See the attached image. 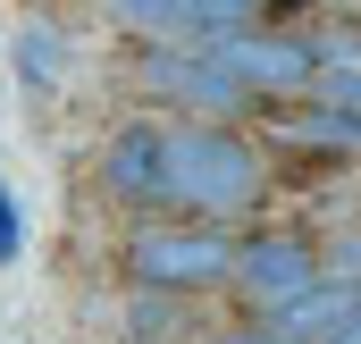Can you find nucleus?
I'll return each instance as SVG.
<instances>
[{
	"label": "nucleus",
	"instance_id": "f257e3e1",
	"mask_svg": "<svg viewBox=\"0 0 361 344\" xmlns=\"http://www.w3.org/2000/svg\"><path fill=\"white\" fill-rule=\"evenodd\" d=\"M269 202V152L244 126H169V185H160V219H202V227H235Z\"/></svg>",
	"mask_w": 361,
	"mask_h": 344
},
{
	"label": "nucleus",
	"instance_id": "f03ea898",
	"mask_svg": "<svg viewBox=\"0 0 361 344\" xmlns=\"http://www.w3.org/2000/svg\"><path fill=\"white\" fill-rule=\"evenodd\" d=\"M235 227H202V219H135L126 244H118V269L135 294L152 302H177V294H210L235 277Z\"/></svg>",
	"mask_w": 361,
	"mask_h": 344
},
{
	"label": "nucleus",
	"instance_id": "7ed1b4c3",
	"mask_svg": "<svg viewBox=\"0 0 361 344\" xmlns=\"http://www.w3.org/2000/svg\"><path fill=\"white\" fill-rule=\"evenodd\" d=\"M135 85L152 92L160 109H185V126H244V109H261L210 42H160V51H135Z\"/></svg>",
	"mask_w": 361,
	"mask_h": 344
},
{
	"label": "nucleus",
	"instance_id": "20e7f679",
	"mask_svg": "<svg viewBox=\"0 0 361 344\" xmlns=\"http://www.w3.org/2000/svg\"><path fill=\"white\" fill-rule=\"evenodd\" d=\"M227 68H235V85L252 92V101H319L328 85V51H319V34L311 25H252V34H235V42H210Z\"/></svg>",
	"mask_w": 361,
	"mask_h": 344
},
{
	"label": "nucleus",
	"instance_id": "39448f33",
	"mask_svg": "<svg viewBox=\"0 0 361 344\" xmlns=\"http://www.w3.org/2000/svg\"><path fill=\"white\" fill-rule=\"evenodd\" d=\"M319 235L311 227H252L244 244H235V302L252 311V319H269V311H286L294 294H311L319 285Z\"/></svg>",
	"mask_w": 361,
	"mask_h": 344
},
{
	"label": "nucleus",
	"instance_id": "423d86ee",
	"mask_svg": "<svg viewBox=\"0 0 361 344\" xmlns=\"http://www.w3.org/2000/svg\"><path fill=\"white\" fill-rule=\"evenodd\" d=\"M92 176L118 210H152L160 219V185H169V126L160 118H118L92 152Z\"/></svg>",
	"mask_w": 361,
	"mask_h": 344
},
{
	"label": "nucleus",
	"instance_id": "0eeeda50",
	"mask_svg": "<svg viewBox=\"0 0 361 344\" xmlns=\"http://www.w3.org/2000/svg\"><path fill=\"white\" fill-rule=\"evenodd\" d=\"M294 135H302V143H328V152H361V109H336V101H311V109L294 118Z\"/></svg>",
	"mask_w": 361,
	"mask_h": 344
},
{
	"label": "nucleus",
	"instance_id": "6e6552de",
	"mask_svg": "<svg viewBox=\"0 0 361 344\" xmlns=\"http://www.w3.org/2000/svg\"><path fill=\"white\" fill-rule=\"evenodd\" d=\"M17 76L25 85H51L59 76V34L51 25H17Z\"/></svg>",
	"mask_w": 361,
	"mask_h": 344
},
{
	"label": "nucleus",
	"instance_id": "1a4fd4ad",
	"mask_svg": "<svg viewBox=\"0 0 361 344\" xmlns=\"http://www.w3.org/2000/svg\"><path fill=\"white\" fill-rule=\"evenodd\" d=\"M319 277H328V285H353V294H361V227L328 235V252H319Z\"/></svg>",
	"mask_w": 361,
	"mask_h": 344
},
{
	"label": "nucleus",
	"instance_id": "9d476101",
	"mask_svg": "<svg viewBox=\"0 0 361 344\" xmlns=\"http://www.w3.org/2000/svg\"><path fill=\"white\" fill-rule=\"evenodd\" d=\"M17 252H25V219H17V193L0 185V269H17Z\"/></svg>",
	"mask_w": 361,
	"mask_h": 344
},
{
	"label": "nucleus",
	"instance_id": "9b49d317",
	"mask_svg": "<svg viewBox=\"0 0 361 344\" xmlns=\"http://www.w3.org/2000/svg\"><path fill=\"white\" fill-rule=\"evenodd\" d=\"M210 344H286V336H269V328H227V336H210Z\"/></svg>",
	"mask_w": 361,
	"mask_h": 344
},
{
	"label": "nucleus",
	"instance_id": "f8f14e48",
	"mask_svg": "<svg viewBox=\"0 0 361 344\" xmlns=\"http://www.w3.org/2000/svg\"><path fill=\"white\" fill-rule=\"evenodd\" d=\"M336 344H361V319H353V328H345V336H336Z\"/></svg>",
	"mask_w": 361,
	"mask_h": 344
}]
</instances>
